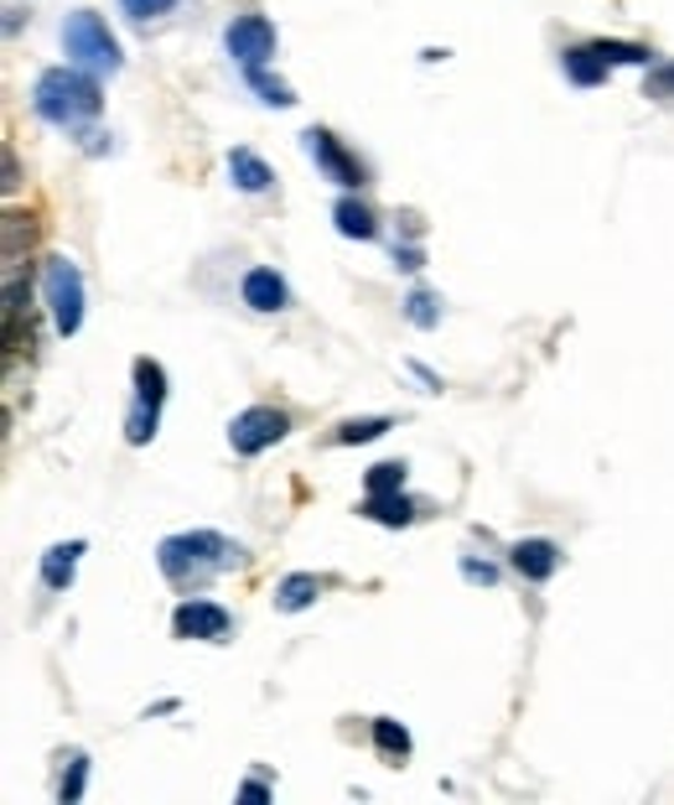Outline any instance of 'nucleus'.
<instances>
[{
    "instance_id": "obj_1",
    "label": "nucleus",
    "mask_w": 674,
    "mask_h": 805,
    "mask_svg": "<svg viewBox=\"0 0 674 805\" xmlns=\"http://www.w3.org/2000/svg\"><path fill=\"white\" fill-rule=\"evenodd\" d=\"M156 566H161V577H167L171 587L192 593V587L213 583L223 572L244 566V546L229 541V535H219V531H182V535H167V541L156 546Z\"/></svg>"
},
{
    "instance_id": "obj_2",
    "label": "nucleus",
    "mask_w": 674,
    "mask_h": 805,
    "mask_svg": "<svg viewBox=\"0 0 674 805\" xmlns=\"http://www.w3.org/2000/svg\"><path fill=\"white\" fill-rule=\"evenodd\" d=\"M32 104H36V115H42L48 125L84 130V125L104 109L99 73L78 69V63H67V69H48L42 79H36V88H32Z\"/></svg>"
},
{
    "instance_id": "obj_3",
    "label": "nucleus",
    "mask_w": 674,
    "mask_h": 805,
    "mask_svg": "<svg viewBox=\"0 0 674 805\" xmlns=\"http://www.w3.org/2000/svg\"><path fill=\"white\" fill-rule=\"evenodd\" d=\"M63 48L78 69L99 73V79L104 73H119V42L109 36V27H104L94 11H73V17L63 21Z\"/></svg>"
},
{
    "instance_id": "obj_4",
    "label": "nucleus",
    "mask_w": 674,
    "mask_h": 805,
    "mask_svg": "<svg viewBox=\"0 0 674 805\" xmlns=\"http://www.w3.org/2000/svg\"><path fill=\"white\" fill-rule=\"evenodd\" d=\"M135 375V406H130V421H125V442L130 447H146L161 427V400H167V369L156 359H135L130 364Z\"/></svg>"
},
{
    "instance_id": "obj_5",
    "label": "nucleus",
    "mask_w": 674,
    "mask_h": 805,
    "mask_svg": "<svg viewBox=\"0 0 674 805\" xmlns=\"http://www.w3.org/2000/svg\"><path fill=\"white\" fill-rule=\"evenodd\" d=\"M42 292H48V307H52V327L73 338L84 327V275L67 255H52L48 271H42Z\"/></svg>"
},
{
    "instance_id": "obj_6",
    "label": "nucleus",
    "mask_w": 674,
    "mask_h": 805,
    "mask_svg": "<svg viewBox=\"0 0 674 805\" xmlns=\"http://www.w3.org/2000/svg\"><path fill=\"white\" fill-rule=\"evenodd\" d=\"M286 431H291L286 411H275V406H250V411H239L234 421H229V447H234L239 458H260V452L275 447Z\"/></svg>"
},
{
    "instance_id": "obj_7",
    "label": "nucleus",
    "mask_w": 674,
    "mask_h": 805,
    "mask_svg": "<svg viewBox=\"0 0 674 805\" xmlns=\"http://www.w3.org/2000/svg\"><path fill=\"white\" fill-rule=\"evenodd\" d=\"M223 48H229V58H234L239 69H265L270 58H275V27H270L265 17L244 11V17L229 21V32H223Z\"/></svg>"
},
{
    "instance_id": "obj_8",
    "label": "nucleus",
    "mask_w": 674,
    "mask_h": 805,
    "mask_svg": "<svg viewBox=\"0 0 674 805\" xmlns=\"http://www.w3.org/2000/svg\"><path fill=\"white\" fill-rule=\"evenodd\" d=\"M234 629V618L223 603H208V598H182L177 614H171V635L177 639H202V645H223Z\"/></svg>"
},
{
    "instance_id": "obj_9",
    "label": "nucleus",
    "mask_w": 674,
    "mask_h": 805,
    "mask_svg": "<svg viewBox=\"0 0 674 805\" xmlns=\"http://www.w3.org/2000/svg\"><path fill=\"white\" fill-rule=\"evenodd\" d=\"M302 146H306V156L327 171V182H337V188H348V192L364 188V167H358V156L343 151V140H337L333 130H317V125H312V130L302 136Z\"/></svg>"
},
{
    "instance_id": "obj_10",
    "label": "nucleus",
    "mask_w": 674,
    "mask_h": 805,
    "mask_svg": "<svg viewBox=\"0 0 674 805\" xmlns=\"http://www.w3.org/2000/svg\"><path fill=\"white\" fill-rule=\"evenodd\" d=\"M508 562H514V572H519L524 583H550L560 572V546L556 541H519V546L508 551Z\"/></svg>"
},
{
    "instance_id": "obj_11",
    "label": "nucleus",
    "mask_w": 674,
    "mask_h": 805,
    "mask_svg": "<svg viewBox=\"0 0 674 805\" xmlns=\"http://www.w3.org/2000/svg\"><path fill=\"white\" fill-rule=\"evenodd\" d=\"M244 307L250 312H281L291 302V292H286V281L270 271V265H254V271H244Z\"/></svg>"
},
{
    "instance_id": "obj_12",
    "label": "nucleus",
    "mask_w": 674,
    "mask_h": 805,
    "mask_svg": "<svg viewBox=\"0 0 674 805\" xmlns=\"http://www.w3.org/2000/svg\"><path fill=\"white\" fill-rule=\"evenodd\" d=\"M229 177H234V188L250 192V198H260V192L275 188V171H270L250 146H234V151H229Z\"/></svg>"
},
{
    "instance_id": "obj_13",
    "label": "nucleus",
    "mask_w": 674,
    "mask_h": 805,
    "mask_svg": "<svg viewBox=\"0 0 674 805\" xmlns=\"http://www.w3.org/2000/svg\"><path fill=\"white\" fill-rule=\"evenodd\" d=\"M78 556H84V541H63V546H52L42 556V587L48 593H63L73 583V572H78Z\"/></svg>"
},
{
    "instance_id": "obj_14",
    "label": "nucleus",
    "mask_w": 674,
    "mask_h": 805,
    "mask_svg": "<svg viewBox=\"0 0 674 805\" xmlns=\"http://www.w3.org/2000/svg\"><path fill=\"white\" fill-rule=\"evenodd\" d=\"M560 69H566V79L581 88H597L607 84V58L597 48H571V52H560Z\"/></svg>"
},
{
    "instance_id": "obj_15",
    "label": "nucleus",
    "mask_w": 674,
    "mask_h": 805,
    "mask_svg": "<svg viewBox=\"0 0 674 805\" xmlns=\"http://www.w3.org/2000/svg\"><path fill=\"white\" fill-rule=\"evenodd\" d=\"M317 598H322V577H312V572H291L286 583L275 587V608H281V614H302V608H312Z\"/></svg>"
},
{
    "instance_id": "obj_16",
    "label": "nucleus",
    "mask_w": 674,
    "mask_h": 805,
    "mask_svg": "<svg viewBox=\"0 0 674 805\" xmlns=\"http://www.w3.org/2000/svg\"><path fill=\"white\" fill-rule=\"evenodd\" d=\"M333 223H337V234H343V240H373V234H379L373 213H369L364 203H358V198H337Z\"/></svg>"
},
{
    "instance_id": "obj_17",
    "label": "nucleus",
    "mask_w": 674,
    "mask_h": 805,
    "mask_svg": "<svg viewBox=\"0 0 674 805\" xmlns=\"http://www.w3.org/2000/svg\"><path fill=\"white\" fill-rule=\"evenodd\" d=\"M358 514H364V520H373V525H410V520H415L410 499H400V494H369Z\"/></svg>"
},
{
    "instance_id": "obj_18",
    "label": "nucleus",
    "mask_w": 674,
    "mask_h": 805,
    "mask_svg": "<svg viewBox=\"0 0 674 805\" xmlns=\"http://www.w3.org/2000/svg\"><path fill=\"white\" fill-rule=\"evenodd\" d=\"M373 749L389 759V764H400L410 754V733H404L394 718H373Z\"/></svg>"
},
{
    "instance_id": "obj_19",
    "label": "nucleus",
    "mask_w": 674,
    "mask_h": 805,
    "mask_svg": "<svg viewBox=\"0 0 674 805\" xmlns=\"http://www.w3.org/2000/svg\"><path fill=\"white\" fill-rule=\"evenodd\" d=\"M394 427L389 416H364V421H343V427L333 431L337 447H358V442H373V437H385V431Z\"/></svg>"
},
{
    "instance_id": "obj_20",
    "label": "nucleus",
    "mask_w": 674,
    "mask_h": 805,
    "mask_svg": "<svg viewBox=\"0 0 674 805\" xmlns=\"http://www.w3.org/2000/svg\"><path fill=\"white\" fill-rule=\"evenodd\" d=\"M244 79H250V88L260 94L265 104H275V109H286V104H296V94H291V84H281V79H270L265 69H244Z\"/></svg>"
},
{
    "instance_id": "obj_21",
    "label": "nucleus",
    "mask_w": 674,
    "mask_h": 805,
    "mask_svg": "<svg viewBox=\"0 0 674 805\" xmlns=\"http://www.w3.org/2000/svg\"><path fill=\"white\" fill-rule=\"evenodd\" d=\"M84 785H88V754H73L67 759L63 785H57V805H78L84 801Z\"/></svg>"
},
{
    "instance_id": "obj_22",
    "label": "nucleus",
    "mask_w": 674,
    "mask_h": 805,
    "mask_svg": "<svg viewBox=\"0 0 674 805\" xmlns=\"http://www.w3.org/2000/svg\"><path fill=\"white\" fill-rule=\"evenodd\" d=\"M404 317L415 327H436L441 323V307H436V296L425 292V286H415V292L404 296Z\"/></svg>"
},
{
    "instance_id": "obj_23",
    "label": "nucleus",
    "mask_w": 674,
    "mask_h": 805,
    "mask_svg": "<svg viewBox=\"0 0 674 805\" xmlns=\"http://www.w3.org/2000/svg\"><path fill=\"white\" fill-rule=\"evenodd\" d=\"M591 48L602 52L607 63H649V58H654L649 48H633V42H607V36H602V42H591Z\"/></svg>"
},
{
    "instance_id": "obj_24",
    "label": "nucleus",
    "mask_w": 674,
    "mask_h": 805,
    "mask_svg": "<svg viewBox=\"0 0 674 805\" xmlns=\"http://www.w3.org/2000/svg\"><path fill=\"white\" fill-rule=\"evenodd\" d=\"M400 483H404V463L369 468V494H400Z\"/></svg>"
},
{
    "instance_id": "obj_25",
    "label": "nucleus",
    "mask_w": 674,
    "mask_h": 805,
    "mask_svg": "<svg viewBox=\"0 0 674 805\" xmlns=\"http://www.w3.org/2000/svg\"><path fill=\"white\" fill-rule=\"evenodd\" d=\"M119 6H125V17L130 21H156V17H167L177 0H119Z\"/></svg>"
},
{
    "instance_id": "obj_26",
    "label": "nucleus",
    "mask_w": 674,
    "mask_h": 805,
    "mask_svg": "<svg viewBox=\"0 0 674 805\" xmlns=\"http://www.w3.org/2000/svg\"><path fill=\"white\" fill-rule=\"evenodd\" d=\"M649 100H674V63H659L649 73Z\"/></svg>"
},
{
    "instance_id": "obj_27",
    "label": "nucleus",
    "mask_w": 674,
    "mask_h": 805,
    "mask_svg": "<svg viewBox=\"0 0 674 805\" xmlns=\"http://www.w3.org/2000/svg\"><path fill=\"white\" fill-rule=\"evenodd\" d=\"M462 577H467V583H498V566H488V562H462Z\"/></svg>"
},
{
    "instance_id": "obj_28",
    "label": "nucleus",
    "mask_w": 674,
    "mask_h": 805,
    "mask_svg": "<svg viewBox=\"0 0 674 805\" xmlns=\"http://www.w3.org/2000/svg\"><path fill=\"white\" fill-rule=\"evenodd\" d=\"M421 250H415V244H394V265H400V271H421Z\"/></svg>"
}]
</instances>
